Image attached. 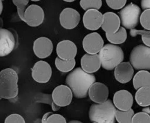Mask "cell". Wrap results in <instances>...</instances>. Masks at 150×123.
Instances as JSON below:
<instances>
[{
  "label": "cell",
  "instance_id": "5bb4252c",
  "mask_svg": "<svg viewBox=\"0 0 150 123\" xmlns=\"http://www.w3.org/2000/svg\"><path fill=\"white\" fill-rule=\"evenodd\" d=\"M53 51V43L52 41L45 37L38 38L33 43V51L37 57L44 59L50 57Z\"/></svg>",
  "mask_w": 150,
  "mask_h": 123
},
{
  "label": "cell",
  "instance_id": "e575fe53",
  "mask_svg": "<svg viewBox=\"0 0 150 123\" xmlns=\"http://www.w3.org/2000/svg\"><path fill=\"white\" fill-rule=\"evenodd\" d=\"M141 39H142V41L144 43V45L150 47V37H146L144 36V35H142Z\"/></svg>",
  "mask_w": 150,
  "mask_h": 123
},
{
  "label": "cell",
  "instance_id": "f546056e",
  "mask_svg": "<svg viewBox=\"0 0 150 123\" xmlns=\"http://www.w3.org/2000/svg\"><path fill=\"white\" fill-rule=\"evenodd\" d=\"M36 102L42 103H47L50 105L52 106V103H54L52 99V95L51 94H38L35 98Z\"/></svg>",
  "mask_w": 150,
  "mask_h": 123
},
{
  "label": "cell",
  "instance_id": "7a4b0ae2",
  "mask_svg": "<svg viewBox=\"0 0 150 123\" xmlns=\"http://www.w3.org/2000/svg\"><path fill=\"white\" fill-rule=\"evenodd\" d=\"M116 108L113 102L107 100L102 103L92 104L89 109V119L95 123H114Z\"/></svg>",
  "mask_w": 150,
  "mask_h": 123
},
{
  "label": "cell",
  "instance_id": "e0dca14e",
  "mask_svg": "<svg viewBox=\"0 0 150 123\" xmlns=\"http://www.w3.org/2000/svg\"><path fill=\"white\" fill-rule=\"evenodd\" d=\"M57 57L64 60L74 59L77 53V45L71 41H63L57 43L56 48Z\"/></svg>",
  "mask_w": 150,
  "mask_h": 123
},
{
  "label": "cell",
  "instance_id": "b9f144b4",
  "mask_svg": "<svg viewBox=\"0 0 150 123\" xmlns=\"http://www.w3.org/2000/svg\"><path fill=\"white\" fill-rule=\"evenodd\" d=\"M2 1H4V0H2Z\"/></svg>",
  "mask_w": 150,
  "mask_h": 123
},
{
  "label": "cell",
  "instance_id": "f35d334b",
  "mask_svg": "<svg viewBox=\"0 0 150 123\" xmlns=\"http://www.w3.org/2000/svg\"><path fill=\"white\" fill-rule=\"evenodd\" d=\"M63 1H65V2H74L75 0H63Z\"/></svg>",
  "mask_w": 150,
  "mask_h": 123
},
{
  "label": "cell",
  "instance_id": "8992f818",
  "mask_svg": "<svg viewBox=\"0 0 150 123\" xmlns=\"http://www.w3.org/2000/svg\"><path fill=\"white\" fill-rule=\"evenodd\" d=\"M141 14V8L137 5L130 3L125 6L119 13L121 25L128 29H133L139 23Z\"/></svg>",
  "mask_w": 150,
  "mask_h": 123
},
{
  "label": "cell",
  "instance_id": "60d3db41",
  "mask_svg": "<svg viewBox=\"0 0 150 123\" xmlns=\"http://www.w3.org/2000/svg\"><path fill=\"white\" fill-rule=\"evenodd\" d=\"M1 99H2V98H1V96H0V100H1Z\"/></svg>",
  "mask_w": 150,
  "mask_h": 123
},
{
  "label": "cell",
  "instance_id": "8d00e7d4",
  "mask_svg": "<svg viewBox=\"0 0 150 123\" xmlns=\"http://www.w3.org/2000/svg\"><path fill=\"white\" fill-rule=\"evenodd\" d=\"M2 0H0V15L2 14V10H3V3H2Z\"/></svg>",
  "mask_w": 150,
  "mask_h": 123
},
{
  "label": "cell",
  "instance_id": "d590c367",
  "mask_svg": "<svg viewBox=\"0 0 150 123\" xmlns=\"http://www.w3.org/2000/svg\"><path fill=\"white\" fill-rule=\"evenodd\" d=\"M142 111H144V112H146V113H147V114H150V107H149V106L144 107Z\"/></svg>",
  "mask_w": 150,
  "mask_h": 123
},
{
  "label": "cell",
  "instance_id": "4316f807",
  "mask_svg": "<svg viewBox=\"0 0 150 123\" xmlns=\"http://www.w3.org/2000/svg\"><path fill=\"white\" fill-rule=\"evenodd\" d=\"M29 1L30 0H13V2L17 8V13H18V16L20 19L22 21H24V13L27 8Z\"/></svg>",
  "mask_w": 150,
  "mask_h": 123
},
{
  "label": "cell",
  "instance_id": "4dcf8cb0",
  "mask_svg": "<svg viewBox=\"0 0 150 123\" xmlns=\"http://www.w3.org/2000/svg\"><path fill=\"white\" fill-rule=\"evenodd\" d=\"M106 3L111 9L119 10L125 6L127 0H106Z\"/></svg>",
  "mask_w": 150,
  "mask_h": 123
},
{
  "label": "cell",
  "instance_id": "1f68e13d",
  "mask_svg": "<svg viewBox=\"0 0 150 123\" xmlns=\"http://www.w3.org/2000/svg\"><path fill=\"white\" fill-rule=\"evenodd\" d=\"M66 120L64 117H63L60 114H51L49 115L47 117V120H46L45 123H66Z\"/></svg>",
  "mask_w": 150,
  "mask_h": 123
},
{
  "label": "cell",
  "instance_id": "cb8c5ba5",
  "mask_svg": "<svg viewBox=\"0 0 150 123\" xmlns=\"http://www.w3.org/2000/svg\"><path fill=\"white\" fill-rule=\"evenodd\" d=\"M76 61L74 59L70 60H64L57 57L55 59V66L59 71L62 73H68L74 68Z\"/></svg>",
  "mask_w": 150,
  "mask_h": 123
},
{
  "label": "cell",
  "instance_id": "d6a6232c",
  "mask_svg": "<svg viewBox=\"0 0 150 123\" xmlns=\"http://www.w3.org/2000/svg\"><path fill=\"white\" fill-rule=\"evenodd\" d=\"M5 123H24L25 120L22 116L18 114H13L8 116L5 120Z\"/></svg>",
  "mask_w": 150,
  "mask_h": 123
},
{
  "label": "cell",
  "instance_id": "5b68a950",
  "mask_svg": "<svg viewBox=\"0 0 150 123\" xmlns=\"http://www.w3.org/2000/svg\"><path fill=\"white\" fill-rule=\"evenodd\" d=\"M129 62L134 69L150 70V47L138 45L132 48L129 55Z\"/></svg>",
  "mask_w": 150,
  "mask_h": 123
},
{
  "label": "cell",
  "instance_id": "9c48e42d",
  "mask_svg": "<svg viewBox=\"0 0 150 123\" xmlns=\"http://www.w3.org/2000/svg\"><path fill=\"white\" fill-rule=\"evenodd\" d=\"M44 12L42 8L37 5L27 7L24 13V21L30 27H35L42 24L44 20Z\"/></svg>",
  "mask_w": 150,
  "mask_h": 123
},
{
  "label": "cell",
  "instance_id": "52a82bcc",
  "mask_svg": "<svg viewBox=\"0 0 150 123\" xmlns=\"http://www.w3.org/2000/svg\"><path fill=\"white\" fill-rule=\"evenodd\" d=\"M16 45L17 37L13 30L0 27V57L9 55Z\"/></svg>",
  "mask_w": 150,
  "mask_h": 123
},
{
  "label": "cell",
  "instance_id": "603a6c76",
  "mask_svg": "<svg viewBox=\"0 0 150 123\" xmlns=\"http://www.w3.org/2000/svg\"><path fill=\"white\" fill-rule=\"evenodd\" d=\"M106 38L110 43L112 44H122L126 41L127 38V33L124 27H120L117 32L112 34L106 33Z\"/></svg>",
  "mask_w": 150,
  "mask_h": 123
},
{
  "label": "cell",
  "instance_id": "d4e9b609",
  "mask_svg": "<svg viewBox=\"0 0 150 123\" xmlns=\"http://www.w3.org/2000/svg\"><path fill=\"white\" fill-rule=\"evenodd\" d=\"M134 114L135 113L132 108L127 111L116 109V120L119 123H131Z\"/></svg>",
  "mask_w": 150,
  "mask_h": 123
},
{
  "label": "cell",
  "instance_id": "83f0119b",
  "mask_svg": "<svg viewBox=\"0 0 150 123\" xmlns=\"http://www.w3.org/2000/svg\"><path fill=\"white\" fill-rule=\"evenodd\" d=\"M140 23L143 28L150 31V9L144 10L140 16Z\"/></svg>",
  "mask_w": 150,
  "mask_h": 123
},
{
  "label": "cell",
  "instance_id": "f1b7e54d",
  "mask_svg": "<svg viewBox=\"0 0 150 123\" xmlns=\"http://www.w3.org/2000/svg\"><path fill=\"white\" fill-rule=\"evenodd\" d=\"M132 123H150V115L147 113L138 112L133 115L132 119Z\"/></svg>",
  "mask_w": 150,
  "mask_h": 123
},
{
  "label": "cell",
  "instance_id": "484cf974",
  "mask_svg": "<svg viewBox=\"0 0 150 123\" xmlns=\"http://www.w3.org/2000/svg\"><path fill=\"white\" fill-rule=\"evenodd\" d=\"M80 5L84 10L90 9L99 10L102 5V0H80Z\"/></svg>",
  "mask_w": 150,
  "mask_h": 123
},
{
  "label": "cell",
  "instance_id": "d6986e66",
  "mask_svg": "<svg viewBox=\"0 0 150 123\" xmlns=\"http://www.w3.org/2000/svg\"><path fill=\"white\" fill-rule=\"evenodd\" d=\"M120 27L121 21L119 15L112 12H107L104 14L103 23L101 27L105 33H115L119 30Z\"/></svg>",
  "mask_w": 150,
  "mask_h": 123
},
{
  "label": "cell",
  "instance_id": "ffe728a7",
  "mask_svg": "<svg viewBox=\"0 0 150 123\" xmlns=\"http://www.w3.org/2000/svg\"><path fill=\"white\" fill-rule=\"evenodd\" d=\"M80 65L81 68L86 72L89 73H93L99 70L102 67L101 61L99 59V54H86L80 60Z\"/></svg>",
  "mask_w": 150,
  "mask_h": 123
},
{
  "label": "cell",
  "instance_id": "6da1fadb",
  "mask_svg": "<svg viewBox=\"0 0 150 123\" xmlns=\"http://www.w3.org/2000/svg\"><path fill=\"white\" fill-rule=\"evenodd\" d=\"M96 81L93 73L86 72L82 68L70 71L66 79V84L72 91L76 98H85L88 95V89Z\"/></svg>",
  "mask_w": 150,
  "mask_h": 123
},
{
  "label": "cell",
  "instance_id": "277c9868",
  "mask_svg": "<svg viewBox=\"0 0 150 123\" xmlns=\"http://www.w3.org/2000/svg\"><path fill=\"white\" fill-rule=\"evenodd\" d=\"M101 65L107 71H112L122 62L125 58L124 51L116 44H106L99 51Z\"/></svg>",
  "mask_w": 150,
  "mask_h": 123
},
{
  "label": "cell",
  "instance_id": "7bdbcfd3",
  "mask_svg": "<svg viewBox=\"0 0 150 123\" xmlns=\"http://www.w3.org/2000/svg\"><path fill=\"white\" fill-rule=\"evenodd\" d=\"M149 115H150V114H149Z\"/></svg>",
  "mask_w": 150,
  "mask_h": 123
},
{
  "label": "cell",
  "instance_id": "ba28073f",
  "mask_svg": "<svg viewBox=\"0 0 150 123\" xmlns=\"http://www.w3.org/2000/svg\"><path fill=\"white\" fill-rule=\"evenodd\" d=\"M52 71L50 64L45 61L37 62L32 70V77L36 82L45 84L50 80Z\"/></svg>",
  "mask_w": 150,
  "mask_h": 123
},
{
  "label": "cell",
  "instance_id": "ac0fdd59",
  "mask_svg": "<svg viewBox=\"0 0 150 123\" xmlns=\"http://www.w3.org/2000/svg\"><path fill=\"white\" fill-rule=\"evenodd\" d=\"M112 102L117 109L127 111L132 108L133 97L127 90H119L114 94Z\"/></svg>",
  "mask_w": 150,
  "mask_h": 123
},
{
  "label": "cell",
  "instance_id": "2e32d148",
  "mask_svg": "<svg viewBox=\"0 0 150 123\" xmlns=\"http://www.w3.org/2000/svg\"><path fill=\"white\" fill-rule=\"evenodd\" d=\"M114 75L116 81L121 84H127L134 75V68L130 62H121L114 68Z\"/></svg>",
  "mask_w": 150,
  "mask_h": 123
},
{
  "label": "cell",
  "instance_id": "30bf717a",
  "mask_svg": "<svg viewBox=\"0 0 150 123\" xmlns=\"http://www.w3.org/2000/svg\"><path fill=\"white\" fill-rule=\"evenodd\" d=\"M104 46V41L97 32H92L84 38L83 47L86 53L90 54H97Z\"/></svg>",
  "mask_w": 150,
  "mask_h": 123
},
{
  "label": "cell",
  "instance_id": "ab89813d",
  "mask_svg": "<svg viewBox=\"0 0 150 123\" xmlns=\"http://www.w3.org/2000/svg\"><path fill=\"white\" fill-rule=\"evenodd\" d=\"M30 1H33V2H38V1H41V0H30Z\"/></svg>",
  "mask_w": 150,
  "mask_h": 123
},
{
  "label": "cell",
  "instance_id": "74e56055",
  "mask_svg": "<svg viewBox=\"0 0 150 123\" xmlns=\"http://www.w3.org/2000/svg\"><path fill=\"white\" fill-rule=\"evenodd\" d=\"M71 122V123H74V122L80 123V122H80V121H77V120H73V121H70V122Z\"/></svg>",
  "mask_w": 150,
  "mask_h": 123
},
{
  "label": "cell",
  "instance_id": "9a60e30c",
  "mask_svg": "<svg viewBox=\"0 0 150 123\" xmlns=\"http://www.w3.org/2000/svg\"><path fill=\"white\" fill-rule=\"evenodd\" d=\"M109 89L105 84L100 82H94L88 89L90 99L96 103H102L108 100Z\"/></svg>",
  "mask_w": 150,
  "mask_h": 123
},
{
  "label": "cell",
  "instance_id": "4fadbf2b",
  "mask_svg": "<svg viewBox=\"0 0 150 123\" xmlns=\"http://www.w3.org/2000/svg\"><path fill=\"white\" fill-rule=\"evenodd\" d=\"M84 27L87 29L95 31L102 27L103 23V14L99 10L90 9L86 10L83 18Z\"/></svg>",
  "mask_w": 150,
  "mask_h": 123
},
{
  "label": "cell",
  "instance_id": "3957f363",
  "mask_svg": "<svg viewBox=\"0 0 150 123\" xmlns=\"http://www.w3.org/2000/svg\"><path fill=\"white\" fill-rule=\"evenodd\" d=\"M18 76L12 68L0 71V96L5 99H13L18 94Z\"/></svg>",
  "mask_w": 150,
  "mask_h": 123
},
{
  "label": "cell",
  "instance_id": "44dd1931",
  "mask_svg": "<svg viewBox=\"0 0 150 123\" xmlns=\"http://www.w3.org/2000/svg\"><path fill=\"white\" fill-rule=\"evenodd\" d=\"M132 82L135 89L143 87H150V73L146 70H140L134 75Z\"/></svg>",
  "mask_w": 150,
  "mask_h": 123
},
{
  "label": "cell",
  "instance_id": "8fae6325",
  "mask_svg": "<svg viewBox=\"0 0 150 123\" xmlns=\"http://www.w3.org/2000/svg\"><path fill=\"white\" fill-rule=\"evenodd\" d=\"M80 21V15L73 8H65L60 15V25L66 29H72L77 27Z\"/></svg>",
  "mask_w": 150,
  "mask_h": 123
},
{
  "label": "cell",
  "instance_id": "836d02e7",
  "mask_svg": "<svg viewBox=\"0 0 150 123\" xmlns=\"http://www.w3.org/2000/svg\"><path fill=\"white\" fill-rule=\"evenodd\" d=\"M141 7L143 10L150 9V0H141Z\"/></svg>",
  "mask_w": 150,
  "mask_h": 123
},
{
  "label": "cell",
  "instance_id": "7402d4cb",
  "mask_svg": "<svg viewBox=\"0 0 150 123\" xmlns=\"http://www.w3.org/2000/svg\"><path fill=\"white\" fill-rule=\"evenodd\" d=\"M135 98L140 106L146 107L150 106V87H143L138 89Z\"/></svg>",
  "mask_w": 150,
  "mask_h": 123
},
{
  "label": "cell",
  "instance_id": "7c38bea8",
  "mask_svg": "<svg viewBox=\"0 0 150 123\" xmlns=\"http://www.w3.org/2000/svg\"><path fill=\"white\" fill-rule=\"evenodd\" d=\"M53 101L60 107H66L71 103L73 93L67 85H60L54 89L52 92Z\"/></svg>",
  "mask_w": 150,
  "mask_h": 123
}]
</instances>
